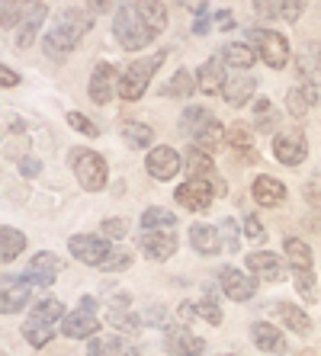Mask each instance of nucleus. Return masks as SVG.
<instances>
[{
	"instance_id": "obj_1",
	"label": "nucleus",
	"mask_w": 321,
	"mask_h": 356,
	"mask_svg": "<svg viewBox=\"0 0 321 356\" xmlns=\"http://www.w3.org/2000/svg\"><path fill=\"white\" fill-rule=\"evenodd\" d=\"M91 29H93L91 10L68 7L65 13H61V19L52 26L49 33H45V39H42V51H45L52 61H65L68 55L75 51L77 42L91 33Z\"/></svg>"
},
{
	"instance_id": "obj_2",
	"label": "nucleus",
	"mask_w": 321,
	"mask_h": 356,
	"mask_svg": "<svg viewBox=\"0 0 321 356\" xmlns=\"http://www.w3.org/2000/svg\"><path fill=\"white\" fill-rule=\"evenodd\" d=\"M113 35H116V42H119L125 51H139V49H145L151 39H157L139 3H123V7L116 10Z\"/></svg>"
},
{
	"instance_id": "obj_3",
	"label": "nucleus",
	"mask_w": 321,
	"mask_h": 356,
	"mask_svg": "<svg viewBox=\"0 0 321 356\" xmlns=\"http://www.w3.org/2000/svg\"><path fill=\"white\" fill-rule=\"evenodd\" d=\"M164 58H167V51H155V55H145V58L132 61V65L119 74V97L129 99V103H132V99H141V93L148 90L155 71L164 65Z\"/></svg>"
},
{
	"instance_id": "obj_4",
	"label": "nucleus",
	"mask_w": 321,
	"mask_h": 356,
	"mask_svg": "<svg viewBox=\"0 0 321 356\" xmlns=\"http://www.w3.org/2000/svg\"><path fill=\"white\" fill-rule=\"evenodd\" d=\"M244 42L257 51V58L267 67H273V71H283L289 65V42L276 29H247Z\"/></svg>"
},
{
	"instance_id": "obj_5",
	"label": "nucleus",
	"mask_w": 321,
	"mask_h": 356,
	"mask_svg": "<svg viewBox=\"0 0 321 356\" xmlns=\"http://www.w3.org/2000/svg\"><path fill=\"white\" fill-rule=\"evenodd\" d=\"M71 170H75L77 183H81L87 193H100L107 186L109 167H107V161H103V154H97V151L75 148L71 151Z\"/></svg>"
},
{
	"instance_id": "obj_6",
	"label": "nucleus",
	"mask_w": 321,
	"mask_h": 356,
	"mask_svg": "<svg viewBox=\"0 0 321 356\" xmlns=\"http://www.w3.org/2000/svg\"><path fill=\"white\" fill-rule=\"evenodd\" d=\"M68 250H71V257L81 260V264L103 266V260L113 254V244H109L103 234H75V238L68 241Z\"/></svg>"
},
{
	"instance_id": "obj_7",
	"label": "nucleus",
	"mask_w": 321,
	"mask_h": 356,
	"mask_svg": "<svg viewBox=\"0 0 321 356\" xmlns=\"http://www.w3.org/2000/svg\"><path fill=\"white\" fill-rule=\"evenodd\" d=\"M215 282L222 286V292L231 298V302H251L257 292V280L251 273L244 276V270H238V266H222L219 273H215Z\"/></svg>"
},
{
	"instance_id": "obj_8",
	"label": "nucleus",
	"mask_w": 321,
	"mask_h": 356,
	"mask_svg": "<svg viewBox=\"0 0 321 356\" xmlns=\"http://www.w3.org/2000/svg\"><path fill=\"white\" fill-rule=\"evenodd\" d=\"M273 158L280 161L283 167H299L305 158H308V141L299 129H289V132H280L273 138Z\"/></svg>"
},
{
	"instance_id": "obj_9",
	"label": "nucleus",
	"mask_w": 321,
	"mask_h": 356,
	"mask_svg": "<svg viewBox=\"0 0 321 356\" xmlns=\"http://www.w3.org/2000/svg\"><path fill=\"white\" fill-rule=\"evenodd\" d=\"M244 266L254 280H264V282H283L289 276L286 264H283L276 254H270V250H254V254H247Z\"/></svg>"
},
{
	"instance_id": "obj_10",
	"label": "nucleus",
	"mask_w": 321,
	"mask_h": 356,
	"mask_svg": "<svg viewBox=\"0 0 321 356\" xmlns=\"http://www.w3.org/2000/svg\"><path fill=\"white\" fill-rule=\"evenodd\" d=\"M87 93L97 106H107L109 99L119 93V77H116V67L109 61H100L91 71V83H87Z\"/></svg>"
},
{
	"instance_id": "obj_11",
	"label": "nucleus",
	"mask_w": 321,
	"mask_h": 356,
	"mask_svg": "<svg viewBox=\"0 0 321 356\" xmlns=\"http://www.w3.org/2000/svg\"><path fill=\"white\" fill-rule=\"evenodd\" d=\"M173 199H177L183 209H189V212H206L215 199V186L206 180H187L177 186Z\"/></svg>"
},
{
	"instance_id": "obj_12",
	"label": "nucleus",
	"mask_w": 321,
	"mask_h": 356,
	"mask_svg": "<svg viewBox=\"0 0 321 356\" xmlns=\"http://www.w3.org/2000/svg\"><path fill=\"white\" fill-rule=\"evenodd\" d=\"M139 250L155 264H164L177 254V238L173 232H139Z\"/></svg>"
},
{
	"instance_id": "obj_13",
	"label": "nucleus",
	"mask_w": 321,
	"mask_h": 356,
	"mask_svg": "<svg viewBox=\"0 0 321 356\" xmlns=\"http://www.w3.org/2000/svg\"><path fill=\"white\" fill-rule=\"evenodd\" d=\"M180 154L173 148H167V145H161V148H151L148 151V161H145V167H148V174L155 177V180H161V183H167V180H173V177L180 174Z\"/></svg>"
},
{
	"instance_id": "obj_14",
	"label": "nucleus",
	"mask_w": 321,
	"mask_h": 356,
	"mask_svg": "<svg viewBox=\"0 0 321 356\" xmlns=\"http://www.w3.org/2000/svg\"><path fill=\"white\" fill-rule=\"evenodd\" d=\"M164 347H167V353H173V356H203L206 353V340L196 337V334L189 331V327H183V324H177V327L167 331Z\"/></svg>"
},
{
	"instance_id": "obj_15",
	"label": "nucleus",
	"mask_w": 321,
	"mask_h": 356,
	"mask_svg": "<svg viewBox=\"0 0 321 356\" xmlns=\"http://www.w3.org/2000/svg\"><path fill=\"white\" fill-rule=\"evenodd\" d=\"M225 61H222V55H212L209 61H203L199 65V71H196V83H199V90L203 93H222L225 90V83H228V71H225Z\"/></svg>"
},
{
	"instance_id": "obj_16",
	"label": "nucleus",
	"mask_w": 321,
	"mask_h": 356,
	"mask_svg": "<svg viewBox=\"0 0 321 356\" xmlns=\"http://www.w3.org/2000/svg\"><path fill=\"white\" fill-rule=\"evenodd\" d=\"M187 180H206L215 186V193H225L222 180H215V164H212V154H206L203 148H193L187 151Z\"/></svg>"
},
{
	"instance_id": "obj_17",
	"label": "nucleus",
	"mask_w": 321,
	"mask_h": 356,
	"mask_svg": "<svg viewBox=\"0 0 321 356\" xmlns=\"http://www.w3.org/2000/svg\"><path fill=\"white\" fill-rule=\"evenodd\" d=\"M26 302H29V286H26L23 273L7 276L3 280V292H0V312L3 315H17V312L26 308Z\"/></svg>"
},
{
	"instance_id": "obj_18",
	"label": "nucleus",
	"mask_w": 321,
	"mask_h": 356,
	"mask_svg": "<svg viewBox=\"0 0 321 356\" xmlns=\"http://www.w3.org/2000/svg\"><path fill=\"white\" fill-rule=\"evenodd\" d=\"M273 315L280 318L283 327H289V331L299 334V337H308V334H312V318L305 315L296 302H273Z\"/></svg>"
},
{
	"instance_id": "obj_19",
	"label": "nucleus",
	"mask_w": 321,
	"mask_h": 356,
	"mask_svg": "<svg viewBox=\"0 0 321 356\" xmlns=\"http://www.w3.org/2000/svg\"><path fill=\"white\" fill-rule=\"evenodd\" d=\"M61 331H65V337H71V340H93L100 334V321H97V315H87V312L77 308V312L65 315Z\"/></svg>"
},
{
	"instance_id": "obj_20",
	"label": "nucleus",
	"mask_w": 321,
	"mask_h": 356,
	"mask_svg": "<svg viewBox=\"0 0 321 356\" xmlns=\"http://www.w3.org/2000/svg\"><path fill=\"white\" fill-rule=\"evenodd\" d=\"M251 340L257 350L264 353H286V337L280 327H273L270 321H254L251 324Z\"/></svg>"
},
{
	"instance_id": "obj_21",
	"label": "nucleus",
	"mask_w": 321,
	"mask_h": 356,
	"mask_svg": "<svg viewBox=\"0 0 321 356\" xmlns=\"http://www.w3.org/2000/svg\"><path fill=\"white\" fill-rule=\"evenodd\" d=\"M189 248L203 254V257H212L222 250V238H219V228L215 225H193L189 228Z\"/></svg>"
},
{
	"instance_id": "obj_22",
	"label": "nucleus",
	"mask_w": 321,
	"mask_h": 356,
	"mask_svg": "<svg viewBox=\"0 0 321 356\" xmlns=\"http://www.w3.org/2000/svg\"><path fill=\"white\" fill-rule=\"evenodd\" d=\"M45 17H49V3H33V7H29L23 26L17 29V45L19 49H29V45L39 39V26L45 23Z\"/></svg>"
},
{
	"instance_id": "obj_23",
	"label": "nucleus",
	"mask_w": 321,
	"mask_h": 356,
	"mask_svg": "<svg viewBox=\"0 0 321 356\" xmlns=\"http://www.w3.org/2000/svg\"><path fill=\"white\" fill-rule=\"evenodd\" d=\"M212 122H215V116L209 113L206 106H187V109L180 113V132L187 135V138H193V141H196L199 135L206 132Z\"/></svg>"
},
{
	"instance_id": "obj_24",
	"label": "nucleus",
	"mask_w": 321,
	"mask_h": 356,
	"mask_svg": "<svg viewBox=\"0 0 321 356\" xmlns=\"http://www.w3.org/2000/svg\"><path fill=\"white\" fill-rule=\"evenodd\" d=\"M254 90H257V81H254V77H251V74H238V77H228L222 97H225V103H228V106L238 109V106H244V103H251Z\"/></svg>"
},
{
	"instance_id": "obj_25",
	"label": "nucleus",
	"mask_w": 321,
	"mask_h": 356,
	"mask_svg": "<svg viewBox=\"0 0 321 356\" xmlns=\"http://www.w3.org/2000/svg\"><path fill=\"white\" fill-rule=\"evenodd\" d=\"M251 196L260 202V206L273 209V206H283V199H286V186L280 180H273V177H257L254 186H251Z\"/></svg>"
},
{
	"instance_id": "obj_26",
	"label": "nucleus",
	"mask_w": 321,
	"mask_h": 356,
	"mask_svg": "<svg viewBox=\"0 0 321 356\" xmlns=\"http://www.w3.org/2000/svg\"><path fill=\"white\" fill-rule=\"evenodd\" d=\"M193 90H199V83H196V74L189 71V67H180V71H173V77L161 87V97L167 99H187L193 97Z\"/></svg>"
},
{
	"instance_id": "obj_27",
	"label": "nucleus",
	"mask_w": 321,
	"mask_h": 356,
	"mask_svg": "<svg viewBox=\"0 0 321 356\" xmlns=\"http://www.w3.org/2000/svg\"><path fill=\"white\" fill-rule=\"evenodd\" d=\"M119 135H123L125 148H132V151L151 148V141H155V129H151L148 122H139V119H129V122H123Z\"/></svg>"
},
{
	"instance_id": "obj_28",
	"label": "nucleus",
	"mask_w": 321,
	"mask_h": 356,
	"mask_svg": "<svg viewBox=\"0 0 321 356\" xmlns=\"http://www.w3.org/2000/svg\"><path fill=\"white\" fill-rule=\"evenodd\" d=\"M222 61L228 67H235V71H241V74H244V71H251V67H254L257 51L251 49L247 42H228V45L222 49Z\"/></svg>"
},
{
	"instance_id": "obj_29",
	"label": "nucleus",
	"mask_w": 321,
	"mask_h": 356,
	"mask_svg": "<svg viewBox=\"0 0 321 356\" xmlns=\"http://www.w3.org/2000/svg\"><path fill=\"white\" fill-rule=\"evenodd\" d=\"M177 228V216L164 206H151L141 212V232H173Z\"/></svg>"
},
{
	"instance_id": "obj_30",
	"label": "nucleus",
	"mask_w": 321,
	"mask_h": 356,
	"mask_svg": "<svg viewBox=\"0 0 321 356\" xmlns=\"http://www.w3.org/2000/svg\"><path fill=\"white\" fill-rule=\"evenodd\" d=\"M23 250H26V234L17 232V228H10V225H3V228H0V260H3V264H13Z\"/></svg>"
},
{
	"instance_id": "obj_31",
	"label": "nucleus",
	"mask_w": 321,
	"mask_h": 356,
	"mask_svg": "<svg viewBox=\"0 0 321 356\" xmlns=\"http://www.w3.org/2000/svg\"><path fill=\"white\" fill-rule=\"evenodd\" d=\"M283 250H286V260H289L292 270H312L315 254H312V248H308L302 238H286L283 241Z\"/></svg>"
},
{
	"instance_id": "obj_32",
	"label": "nucleus",
	"mask_w": 321,
	"mask_h": 356,
	"mask_svg": "<svg viewBox=\"0 0 321 356\" xmlns=\"http://www.w3.org/2000/svg\"><path fill=\"white\" fill-rule=\"evenodd\" d=\"M29 321H39V324L65 321V305L58 298H42V302L33 305V312H29Z\"/></svg>"
},
{
	"instance_id": "obj_33",
	"label": "nucleus",
	"mask_w": 321,
	"mask_h": 356,
	"mask_svg": "<svg viewBox=\"0 0 321 356\" xmlns=\"http://www.w3.org/2000/svg\"><path fill=\"white\" fill-rule=\"evenodd\" d=\"M254 113H257V132H264V135H280V113L270 106V99H257L254 103Z\"/></svg>"
},
{
	"instance_id": "obj_34",
	"label": "nucleus",
	"mask_w": 321,
	"mask_h": 356,
	"mask_svg": "<svg viewBox=\"0 0 321 356\" xmlns=\"http://www.w3.org/2000/svg\"><path fill=\"white\" fill-rule=\"evenodd\" d=\"M23 337L29 347L42 350V347H49L52 337H55V327L52 324H39V321H26L23 324Z\"/></svg>"
},
{
	"instance_id": "obj_35",
	"label": "nucleus",
	"mask_w": 321,
	"mask_h": 356,
	"mask_svg": "<svg viewBox=\"0 0 321 356\" xmlns=\"http://www.w3.org/2000/svg\"><path fill=\"white\" fill-rule=\"evenodd\" d=\"M219 238H222L225 254H238L241 250V225L235 218H222L219 222Z\"/></svg>"
},
{
	"instance_id": "obj_36",
	"label": "nucleus",
	"mask_w": 321,
	"mask_h": 356,
	"mask_svg": "<svg viewBox=\"0 0 321 356\" xmlns=\"http://www.w3.org/2000/svg\"><path fill=\"white\" fill-rule=\"evenodd\" d=\"M29 7H33V3H10V0H3V3H0V13H3L0 26H3V29H19L26 19L23 13H29Z\"/></svg>"
},
{
	"instance_id": "obj_37",
	"label": "nucleus",
	"mask_w": 321,
	"mask_h": 356,
	"mask_svg": "<svg viewBox=\"0 0 321 356\" xmlns=\"http://www.w3.org/2000/svg\"><path fill=\"white\" fill-rule=\"evenodd\" d=\"M109 324H113L116 331H125V334H135L145 327L139 312H109Z\"/></svg>"
},
{
	"instance_id": "obj_38",
	"label": "nucleus",
	"mask_w": 321,
	"mask_h": 356,
	"mask_svg": "<svg viewBox=\"0 0 321 356\" xmlns=\"http://www.w3.org/2000/svg\"><path fill=\"white\" fill-rule=\"evenodd\" d=\"M141 7V13H145V19H148V26L155 29V35H161L167 29V7L164 3H139Z\"/></svg>"
},
{
	"instance_id": "obj_39",
	"label": "nucleus",
	"mask_w": 321,
	"mask_h": 356,
	"mask_svg": "<svg viewBox=\"0 0 321 356\" xmlns=\"http://www.w3.org/2000/svg\"><path fill=\"white\" fill-rule=\"evenodd\" d=\"M292 282H296V292L305 302H315V298H318V286H315L312 270H292Z\"/></svg>"
},
{
	"instance_id": "obj_40",
	"label": "nucleus",
	"mask_w": 321,
	"mask_h": 356,
	"mask_svg": "<svg viewBox=\"0 0 321 356\" xmlns=\"http://www.w3.org/2000/svg\"><path fill=\"white\" fill-rule=\"evenodd\" d=\"M29 266L33 270H39V273H49V276H58L61 270H65V260L55 257V254H49V250H39L33 260H29Z\"/></svg>"
},
{
	"instance_id": "obj_41",
	"label": "nucleus",
	"mask_w": 321,
	"mask_h": 356,
	"mask_svg": "<svg viewBox=\"0 0 321 356\" xmlns=\"http://www.w3.org/2000/svg\"><path fill=\"white\" fill-rule=\"evenodd\" d=\"M222 138H225V129H222V122L215 119V122L209 125L206 132L199 135V138L193 141V145H196V148H203V151H206V154H212V151L219 148V141H222Z\"/></svg>"
},
{
	"instance_id": "obj_42",
	"label": "nucleus",
	"mask_w": 321,
	"mask_h": 356,
	"mask_svg": "<svg viewBox=\"0 0 321 356\" xmlns=\"http://www.w3.org/2000/svg\"><path fill=\"white\" fill-rule=\"evenodd\" d=\"M286 109L289 113H292V116L296 119H302L305 113H308V109H312V103H308V97H305V90L302 87H289V93H286Z\"/></svg>"
},
{
	"instance_id": "obj_43",
	"label": "nucleus",
	"mask_w": 321,
	"mask_h": 356,
	"mask_svg": "<svg viewBox=\"0 0 321 356\" xmlns=\"http://www.w3.org/2000/svg\"><path fill=\"white\" fill-rule=\"evenodd\" d=\"M129 266H132V250L113 248V254L103 260V266H100V270H107V273H123V270H129Z\"/></svg>"
},
{
	"instance_id": "obj_44",
	"label": "nucleus",
	"mask_w": 321,
	"mask_h": 356,
	"mask_svg": "<svg viewBox=\"0 0 321 356\" xmlns=\"http://www.w3.org/2000/svg\"><path fill=\"white\" fill-rule=\"evenodd\" d=\"M141 321H145V327H164V331H171V315H167L164 305L141 308Z\"/></svg>"
},
{
	"instance_id": "obj_45",
	"label": "nucleus",
	"mask_w": 321,
	"mask_h": 356,
	"mask_svg": "<svg viewBox=\"0 0 321 356\" xmlns=\"http://www.w3.org/2000/svg\"><path fill=\"white\" fill-rule=\"evenodd\" d=\"M196 318H203V321H209L212 327H219V324H222V308H219V302H212V298H199Z\"/></svg>"
},
{
	"instance_id": "obj_46",
	"label": "nucleus",
	"mask_w": 321,
	"mask_h": 356,
	"mask_svg": "<svg viewBox=\"0 0 321 356\" xmlns=\"http://www.w3.org/2000/svg\"><path fill=\"white\" fill-rule=\"evenodd\" d=\"M228 141H231V148L238 151V154H244V151L251 148V135L244 132V125H235V129H231V132H228ZM247 158L254 161L257 154H254V151H247Z\"/></svg>"
},
{
	"instance_id": "obj_47",
	"label": "nucleus",
	"mask_w": 321,
	"mask_h": 356,
	"mask_svg": "<svg viewBox=\"0 0 321 356\" xmlns=\"http://www.w3.org/2000/svg\"><path fill=\"white\" fill-rule=\"evenodd\" d=\"M68 125H71L75 132L87 135V138H97V125L84 116V113H77V109H71V113H68Z\"/></svg>"
},
{
	"instance_id": "obj_48",
	"label": "nucleus",
	"mask_w": 321,
	"mask_h": 356,
	"mask_svg": "<svg viewBox=\"0 0 321 356\" xmlns=\"http://www.w3.org/2000/svg\"><path fill=\"white\" fill-rule=\"evenodd\" d=\"M241 232H244L251 241H264V234H267L260 218H257L254 212H244V216H241Z\"/></svg>"
},
{
	"instance_id": "obj_49",
	"label": "nucleus",
	"mask_w": 321,
	"mask_h": 356,
	"mask_svg": "<svg viewBox=\"0 0 321 356\" xmlns=\"http://www.w3.org/2000/svg\"><path fill=\"white\" fill-rule=\"evenodd\" d=\"M125 232H129V228H125L123 218H107V222H103V238H107V241L125 238Z\"/></svg>"
},
{
	"instance_id": "obj_50",
	"label": "nucleus",
	"mask_w": 321,
	"mask_h": 356,
	"mask_svg": "<svg viewBox=\"0 0 321 356\" xmlns=\"http://www.w3.org/2000/svg\"><path fill=\"white\" fill-rule=\"evenodd\" d=\"M23 280H26V286H39V289H49V286L58 280V276L39 273V270H33V266H29V270H26V273H23Z\"/></svg>"
},
{
	"instance_id": "obj_51",
	"label": "nucleus",
	"mask_w": 321,
	"mask_h": 356,
	"mask_svg": "<svg viewBox=\"0 0 321 356\" xmlns=\"http://www.w3.org/2000/svg\"><path fill=\"white\" fill-rule=\"evenodd\" d=\"M305 3H299V0H286V3H280V19H286V23H296L299 17H302Z\"/></svg>"
},
{
	"instance_id": "obj_52",
	"label": "nucleus",
	"mask_w": 321,
	"mask_h": 356,
	"mask_svg": "<svg viewBox=\"0 0 321 356\" xmlns=\"http://www.w3.org/2000/svg\"><path fill=\"white\" fill-rule=\"evenodd\" d=\"M17 164H19V174L23 177H39L42 174V161L33 158V154H26V158L17 161Z\"/></svg>"
},
{
	"instance_id": "obj_53",
	"label": "nucleus",
	"mask_w": 321,
	"mask_h": 356,
	"mask_svg": "<svg viewBox=\"0 0 321 356\" xmlns=\"http://www.w3.org/2000/svg\"><path fill=\"white\" fill-rule=\"evenodd\" d=\"M254 13L260 19H273V17H280V3H267V0H257L254 3Z\"/></svg>"
},
{
	"instance_id": "obj_54",
	"label": "nucleus",
	"mask_w": 321,
	"mask_h": 356,
	"mask_svg": "<svg viewBox=\"0 0 321 356\" xmlns=\"http://www.w3.org/2000/svg\"><path fill=\"white\" fill-rule=\"evenodd\" d=\"M129 302H132L129 292H116V296L109 298V312H129Z\"/></svg>"
},
{
	"instance_id": "obj_55",
	"label": "nucleus",
	"mask_w": 321,
	"mask_h": 356,
	"mask_svg": "<svg viewBox=\"0 0 321 356\" xmlns=\"http://www.w3.org/2000/svg\"><path fill=\"white\" fill-rule=\"evenodd\" d=\"M0 83L10 90V87H17V83H19V74H17V71H10V67L3 65V67H0Z\"/></svg>"
},
{
	"instance_id": "obj_56",
	"label": "nucleus",
	"mask_w": 321,
	"mask_h": 356,
	"mask_svg": "<svg viewBox=\"0 0 321 356\" xmlns=\"http://www.w3.org/2000/svg\"><path fill=\"white\" fill-rule=\"evenodd\" d=\"M87 356H109V350H107V340L93 337V340H91V347H87Z\"/></svg>"
},
{
	"instance_id": "obj_57",
	"label": "nucleus",
	"mask_w": 321,
	"mask_h": 356,
	"mask_svg": "<svg viewBox=\"0 0 321 356\" xmlns=\"http://www.w3.org/2000/svg\"><path fill=\"white\" fill-rule=\"evenodd\" d=\"M177 315H180L183 321H193V318H196V302H183V305L177 308Z\"/></svg>"
},
{
	"instance_id": "obj_58",
	"label": "nucleus",
	"mask_w": 321,
	"mask_h": 356,
	"mask_svg": "<svg viewBox=\"0 0 321 356\" xmlns=\"http://www.w3.org/2000/svg\"><path fill=\"white\" fill-rule=\"evenodd\" d=\"M215 23H219V29H235V19H231L228 10H219V13H215Z\"/></svg>"
},
{
	"instance_id": "obj_59",
	"label": "nucleus",
	"mask_w": 321,
	"mask_h": 356,
	"mask_svg": "<svg viewBox=\"0 0 321 356\" xmlns=\"http://www.w3.org/2000/svg\"><path fill=\"white\" fill-rule=\"evenodd\" d=\"M81 312L93 315V312H97V298H93V296H81Z\"/></svg>"
},
{
	"instance_id": "obj_60",
	"label": "nucleus",
	"mask_w": 321,
	"mask_h": 356,
	"mask_svg": "<svg viewBox=\"0 0 321 356\" xmlns=\"http://www.w3.org/2000/svg\"><path fill=\"white\" fill-rule=\"evenodd\" d=\"M209 29H212V23H209L206 17H203V19H196V23H193V35H206Z\"/></svg>"
},
{
	"instance_id": "obj_61",
	"label": "nucleus",
	"mask_w": 321,
	"mask_h": 356,
	"mask_svg": "<svg viewBox=\"0 0 321 356\" xmlns=\"http://www.w3.org/2000/svg\"><path fill=\"white\" fill-rule=\"evenodd\" d=\"M91 13H109V10H113V3H103V0H100V3H91Z\"/></svg>"
},
{
	"instance_id": "obj_62",
	"label": "nucleus",
	"mask_w": 321,
	"mask_h": 356,
	"mask_svg": "<svg viewBox=\"0 0 321 356\" xmlns=\"http://www.w3.org/2000/svg\"><path fill=\"white\" fill-rule=\"evenodd\" d=\"M318 61H321V45H318Z\"/></svg>"
},
{
	"instance_id": "obj_63",
	"label": "nucleus",
	"mask_w": 321,
	"mask_h": 356,
	"mask_svg": "<svg viewBox=\"0 0 321 356\" xmlns=\"http://www.w3.org/2000/svg\"><path fill=\"white\" fill-rule=\"evenodd\" d=\"M222 356H235V353H222Z\"/></svg>"
}]
</instances>
